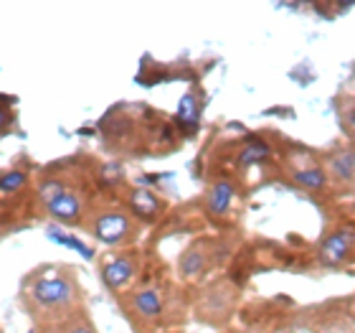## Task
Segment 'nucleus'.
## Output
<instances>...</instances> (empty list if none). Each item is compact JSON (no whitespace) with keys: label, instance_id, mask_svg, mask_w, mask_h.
I'll use <instances>...</instances> for the list:
<instances>
[{"label":"nucleus","instance_id":"2","mask_svg":"<svg viewBox=\"0 0 355 333\" xmlns=\"http://www.w3.org/2000/svg\"><path fill=\"white\" fill-rule=\"evenodd\" d=\"M41 196L46 201V209H49V214L56 219V222H64V224H79L82 219V199H79V193L69 191L67 186H61L59 181H46L41 186Z\"/></svg>","mask_w":355,"mask_h":333},{"label":"nucleus","instance_id":"5","mask_svg":"<svg viewBox=\"0 0 355 333\" xmlns=\"http://www.w3.org/2000/svg\"><path fill=\"white\" fill-rule=\"evenodd\" d=\"M125 303L135 320H140V323H157L165 313V293L157 285H142V288H135L125 298Z\"/></svg>","mask_w":355,"mask_h":333},{"label":"nucleus","instance_id":"14","mask_svg":"<svg viewBox=\"0 0 355 333\" xmlns=\"http://www.w3.org/2000/svg\"><path fill=\"white\" fill-rule=\"evenodd\" d=\"M269 158V145L261 140H249L241 148V153H239V165H254V163H261V161H266Z\"/></svg>","mask_w":355,"mask_h":333},{"label":"nucleus","instance_id":"9","mask_svg":"<svg viewBox=\"0 0 355 333\" xmlns=\"http://www.w3.org/2000/svg\"><path fill=\"white\" fill-rule=\"evenodd\" d=\"M325 173L327 181H333L338 186L353 188L355 186V145H343L335 148L325 161Z\"/></svg>","mask_w":355,"mask_h":333},{"label":"nucleus","instance_id":"7","mask_svg":"<svg viewBox=\"0 0 355 333\" xmlns=\"http://www.w3.org/2000/svg\"><path fill=\"white\" fill-rule=\"evenodd\" d=\"M137 273H140V257H137L135 252H122V254L107 257L104 265L99 267L102 282L110 290H114V293L130 288V285L137 280Z\"/></svg>","mask_w":355,"mask_h":333},{"label":"nucleus","instance_id":"4","mask_svg":"<svg viewBox=\"0 0 355 333\" xmlns=\"http://www.w3.org/2000/svg\"><path fill=\"white\" fill-rule=\"evenodd\" d=\"M234 303H236V293L231 285L226 282H216L200 295L198 300V316L200 320H208L211 326H221L223 320L229 318L231 311H234Z\"/></svg>","mask_w":355,"mask_h":333},{"label":"nucleus","instance_id":"15","mask_svg":"<svg viewBox=\"0 0 355 333\" xmlns=\"http://www.w3.org/2000/svg\"><path fill=\"white\" fill-rule=\"evenodd\" d=\"M132 206L137 209V211H140L142 216L155 214L157 199L153 196V193H148V191H135V193H132Z\"/></svg>","mask_w":355,"mask_h":333},{"label":"nucleus","instance_id":"19","mask_svg":"<svg viewBox=\"0 0 355 333\" xmlns=\"http://www.w3.org/2000/svg\"><path fill=\"white\" fill-rule=\"evenodd\" d=\"M61 239H64V245H69V242H74V239H67V237H59V242H61ZM71 247H74V250H79V252H84L87 257H89V254H92V252H89L87 247H76V245H71Z\"/></svg>","mask_w":355,"mask_h":333},{"label":"nucleus","instance_id":"8","mask_svg":"<svg viewBox=\"0 0 355 333\" xmlns=\"http://www.w3.org/2000/svg\"><path fill=\"white\" fill-rule=\"evenodd\" d=\"M92 234L104 245H122L132 237V219L125 211L117 209H107L102 214L94 216L92 222Z\"/></svg>","mask_w":355,"mask_h":333},{"label":"nucleus","instance_id":"18","mask_svg":"<svg viewBox=\"0 0 355 333\" xmlns=\"http://www.w3.org/2000/svg\"><path fill=\"white\" fill-rule=\"evenodd\" d=\"M10 120V102H8L6 97H0V125Z\"/></svg>","mask_w":355,"mask_h":333},{"label":"nucleus","instance_id":"11","mask_svg":"<svg viewBox=\"0 0 355 333\" xmlns=\"http://www.w3.org/2000/svg\"><path fill=\"white\" fill-rule=\"evenodd\" d=\"M234 196H236V188H234V184H231L229 178H218V181H214V184L208 186L206 199H203L208 216L221 219V216L229 214L231 204H234Z\"/></svg>","mask_w":355,"mask_h":333},{"label":"nucleus","instance_id":"17","mask_svg":"<svg viewBox=\"0 0 355 333\" xmlns=\"http://www.w3.org/2000/svg\"><path fill=\"white\" fill-rule=\"evenodd\" d=\"M340 117H343V125L348 127V133L355 135V99L345 107V110L340 112Z\"/></svg>","mask_w":355,"mask_h":333},{"label":"nucleus","instance_id":"13","mask_svg":"<svg viewBox=\"0 0 355 333\" xmlns=\"http://www.w3.org/2000/svg\"><path fill=\"white\" fill-rule=\"evenodd\" d=\"M53 333H96L94 323L89 320V316L84 311H76L67 318L56 320V331Z\"/></svg>","mask_w":355,"mask_h":333},{"label":"nucleus","instance_id":"12","mask_svg":"<svg viewBox=\"0 0 355 333\" xmlns=\"http://www.w3.org/2000/svg\"><path fill=\"white\" fill-rule=\"evenodd\" d=\"M198 120H200V99L193 92L180 99V107H178V115H175V122L183 127L185 135L196 133V127H198Z\"/></svg>","mask_w":355,"mask_h":333},{"label":"nucleus","instance_id":"3","mask_svg":"<svg viewBox=\"0 0 355 333\" xmlns=\"http://www.w3.org/2000/svg\"><path fill=\"white\" fill-rule=\"evenodd\" d=\"M355 257V224H338L322 242L318 259L325 267H340Z\"/></svg>","mask_w":355,"mask_h":333},{"label":"nucleus","instance_id":"10","mask_svg":"<svg viewBox=\"0 0 355 333\" xmlns=\"http://www.w3.org/2000/svg\"><path fill=\"white\" fill-rule=\"evenodd\" d=\"M289 178H292V184H297L300 188L304 191H325L330 181H327V173H325V165L320 163H312L304 158V163H295L289 165Z\"/></svg>","mask_w":355,"mask_h":333},{"label":"nucleus","instance_id":"6","mask_svg":"<svg viewBox=\"0 0 355 333\" xmlns=\"http://www.w3.org/2000/svg\"><path fill=\"white\" fill-rule=\"evenodd\" d=\"M216 242L218 239H196L193 245L185 247V252L178 259V275L183 280H198L200 275L211 265H216V259H218Z\"/></svg>","mask_w":355,"mask_h":333},{"label":"nucleus","instance_id":"16","mask_svg":"<svg viewBox=\"0 0 355 333\" xmlns=\"http://www.w3.org/2000/svg\"><path fill=\"white\" fill-rule=\"evenodd\" d=\"M23 184H26V173H21V170H8L0 176V191L3 193L18 191V188H23Z\"/></svg>","mask_w":355,"mask_h":333},{"label":"nucleus","instance_id":"1","mask_svg":"<svg viewBox=\"0 0 355 333\" xmlns=\"http://www.w3.org/2000/svg\"><path fill=\"white\" fill-rule=\"evenodd\" d=\"M28 300L36 311H41L53 320L82 311L79 308V285H76L71 273L38 275L28 285Z\"/></svg>","mask_w":355,"mask_h":333}]
</instances>
